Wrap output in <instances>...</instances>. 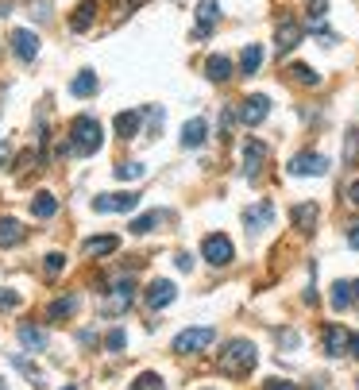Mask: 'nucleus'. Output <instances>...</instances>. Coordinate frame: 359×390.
Here are the masks:
<instances>
[{
    "mask_svg": "<svg viewBox=\"0 0 359 390\" xmlns=\"http://www.w3.org/2000/svg\"><path fill=\"white\" fill-rule=\"evenodd\" d=\"M255 364H259V348H255L251 340H243V336L228 340V344H224V351L216 356V367H221L228 379H243V375H251Z\"/></svg>",
    "mask_w": 359,
    "mask_h": 390,
    "instance_id": "obj_1",
    "label": "nucleus"
},
{
    "mask_svg": "<svg viewBox=\"0 0 359 390\" xmlns=\"http://www.w3.org/2000/svg\"><path fill=\"white\" fill-rule=\"evenodd\" d=\"M70 147H74V155H97L101 147H105V128H101V120H93V116H74L70 124Z\"/></svg>",
    "mask_w": 359,
    "mask_h": 390,
    "instance_id": "obj_2",
    "label": "nucleus"
},
{
    "mask_svg": "<svg viewBox=\"0 0 359 390\" xmlns=\"http://www.w3.org/2000/svg\"><path fill=\"white\" fill-rule=\"evenodd\" d=\"M213 340H216V329H209V325L182 329V332L174 336V351H178V356H197V351L213 348Z\"/></svg>",
    "mask_w": 359,
    "mask_h": 390,
    "instance_id": "obj_3",
    "label": "nucleus"
},
{
    "mask_svg": "<svg viewBox=\"0 0 359 390\" xmlns=\"http://www.w3.org/2000/svg\"><path fill=\"white\" fill-rule=\"evenodd\" d=\"M201 255H205V263H209V267H228V263L236 259V244L224 232H209L201 240Z\"/></svg>",
    "mask_w": 359,
    "mask_h": 390,
    "instance_id": "obj_4",
    "label": "nucleus"
},
{
    "mask_svg": "<svg viewBox=\"0 0 359 390\" xmlns=\"http://www.w3.org/2000/svg\"><path fill=\"white\" fill-rule=\"evenodd\" d=\"M286 170L294 178H320V174H328V159L320 155V151H298Z\"/></svg>",
    "mask_w": 359,
    "mask_h": 390,
    "instance_id": "obj_5",
    "label": "nucleus"
},
{
    "mask_svg": "<svg viewBox=\"0 0 359 390\" xmlns=\"http://www.w3.org/2000/svg\"><path fill=\"white\" fill-rule=\"evenodd\" d=\"M236 116H240L243 128H255V124H263L270 116V97L267 93H251V97L240 101V109H236Z\"/></svg>",
    "mask_w": 359,
    "mask_h": 390,
    "instance_id": "obj_6",
    "label": "nucleus"
},
{
    "mask_svg": "<svg viewBox=\"0 0 359 390\" xmlns=\"http://www.w3.org/2000/svg\"><path fill=\"white\" fill-rule=\"evenodd\" d=\"M267 159H270V147L263 144V139H255V136L243 139V174L248 178H259L263 166H267Z\"/></svg>",
    "mask_w": 359,
    "mask_h": 390,
    "instance_id": "obj_7",
    "label": "nucleus"
},
{
    "mask_svg": "<svg viewBox=\"0 0 359 390\" xmlns=\"http://www.w3.org/2000/svg\"><path fill=\"white\" fill-rule=\"evenodd\" d=\"M174 298H178V286L170 279H151L143 286V306L147 309H166Z\"/></svg>",
    "mask_w": 359,
    "mask_h": 390,
    "instance_id": "obj_8",
    "label": "nucleus"
},
{
    "mask_svg": "<svg viewBox=\"0 0 359 390\" xmlns=\"http://www.w3.org/2000/svg\"><path fill=\"white\" fill-rule=\"evenodd\" d=\"M136 205H139V194H136V189H120V194H101L97 201H93V209H97V213H131Z\"/></svg>",
    "mask_w": 359,
    "mask_h": 390,
    "instance_id": "obj_9",
    "label": "nucleus"
},
{
    "mask_svg": "<svg viewBox=\"0 0 359 390\" xmlns=\"http://www.w3.org/2000/svg\"><path fill=\"white\" fill-rule=\"evenodd\" d=\"M216 24H221V0H197V27H193V39H209Z\"/></svg>",
    "mask_w": 359,
    "mask_h": 390,
    "instance_id": "obj_10",
    "label": "nucleus"
},
{
    "mask_svg": "<svg viewBox=\"0 0 359 390\" xmlns=\"http://www.w3.org/2000/svg\"><path fill=\"white\" fill-rule=\"evenodd\" d=\"M275 201H259V205H248L243 209V228L255 236V232H263V228H270L275 224Z\"/></svg>",
    "mask_w": 359,
    "mask_h": 390,
    "instance_id": "obj_11",
    "label": "nucleus"
},
{
    "mask_svg": "<svg viewBox=\"0 0 359 390\" xmlns=\"http://www.w3.org/2000/svg\"><path fill=\"white\" fill-rule=\"evenodd\" d=\"M305 39V27H301L298 20H278V27H275V51L278 54H286V51H294V46Z\"/></svg>",
    "mask_w": 359,
    "mask_h": 390,
    "instance_id": "obj_12",
    "label": "nucleus"
},
{
    "mask_svg": "<svg viewBox=\"0 0 359 390\" xmlns=\"http://www.w3.org/2000/svg\"><path fill=\"white\" fill-rule=\"evenodd\" d=\"M12 54L20 62H35V54H39V35H35L31 27H16L12 31Z\"/></svg>",
    "mask_w": 359,
    "mask_h": 390,
    "instance_id": "obj_13",
    "label": "nucleus"
},
{
    "mask_svg": "<svg viewBox=\"0 0 359 390\" xmlns=\"http://www.w3.org/2000/svg\"><path fill=\"white\" fill-rule=\"evenodd\" d=\"M348 332L344 325H325V332H320V348H325V356H348Z\"/></svg>",
    "mask_w": 359,
    "mask_h": 390,
    "instance_id": "obj_14",
    "label": "nucleus"
},
{
    "mask_svg": "<svg viewBox=\"0 0 359 390\" xmlns=\"http://www.w3.org/2000/svg\"><path fill=\"white\" fill-rule=\"evenodd\" d=\"M131 301H136V282H131V279H120L116 286L108 290V306H105V309H108V313H124Z\"/></svg>",
    "mask_w": 359,
    "mask_h": 390,
    "instance_id": "obj_15",
    "label": "nucleus"
},
{
    "mask_svg": "<svg viewBox=\"0 0 359 390\" xmlns=\"http://www.w3.org/2000/svg\"><path fill=\"white\" fill-rule=\"evenodd\" d=\"M112 128H116V139H136V136H139V128H143V112H139V109L116 112Z\"/></svg>",
    "mask_w": 359,
    "mask_h": 390,
    "instance_id": "obj_16",
    "label": "nucleus"
},
{
    "mask_svg": "<svg viewBox=\"0 0 359 390\" xmlns=\"http://www.w3.org/2000/svg\"><path fill=\"white\" fill-rule=\"evenodd\" d=\"M205 139H209V124H205L201 116H193V120L182 124V147H186V151L205 147Z\"/></svg>",
    "mask_w": 359,
    "mask_h": 390,
    "instance_id": "obj_17",
    "label": "nucleus"
},
{
    "mask_svg": "<svg viewBox=\"0 0 359 390\" xmlns=\"http://www.w3.org/2000/svg\"><path fill=\"white\" fill-rule=\"evenodd\" d=\"M97 8H101L97 0H81V4L74 8V16H70V31H78V35L89 31V27L97 24Z\"/></svg>",
    "mask_w": 359,
    "mask_h": 390,
    "instance_id": "obj_18",
    "label": "nucleus"
},
{
    "mask_svg": "<svg viewBox=\"0 0 359 390\" xmlns=\"http://www.w3.org/2000/svg\"><path fill=\"white\" fill-rule=\"evenodd\" d=\"M81 251L89 255V259H105V255L120 251V236H89V240L81 244Z\"/></svg>",
    "mask_w": 359,
    "mask_h": 390,
    "instance_id": "obj_19",
    "label": "nucleus"
},
{
    "mask_svg": "<svg viewBox=\"0 0 359 390\" xmlns=\"http://www.w3.org/2000/svg\"><path fill=\"white\" fill-rule=\"evenodd\" d=\"M205 78L216 81V85L228 81L232 78V59L228 54H209V59H205Z\"/></svg>",
    "mask_w": 359,
    "mask_h": 390,
    "instance_id": "obj_20",
    "label": "nucleus"
},
{
    "mask_svg": "<svg viewBox=\"0 0 359 390\" xmlns=\"http://www.w3.org/2000/svg\"><path fill=\"white\" fill-rule=\"evenodd\" d=\"M16 336H20V344L27 348V351H46V329H39V325H20L16 329Z\"/></svg>",
    "mask_w": 359,
    "mask_h": 390,
    "instance_id": "obj_21",
    "label": "nucleus"
},
{
    "mask_svg": "<svg viewBox=\"0 0 359 390\" xmlns=\"http://www.w3.org/2000/svg\"><path fill=\"white\" fill-rule=\"evenodd\" d=\"M78 313V294H66V298H54L46 306V321H70Z\"/></svg>",
    "mask_w": 359,
    "mask_h": 390,
    "instance_id": "obj_22",
    "label": "nucleus"
},
{
    "mask_svg": "<svg viewBox=\"0 0 359 390\" xmlns=\"http://www.w3.org/2000/svg\"><path fill=\"white\" fill-rule=\"evenodd\" d=\"M24 224L16 221V216H0V247H16V244H24Z\"/></svg>",
    "mask_w": 359,
    "mask_h": 390,
    "instance_id": "obj_23",
    "label": "nucleus"
},
{
    "mask_svg": "<svg viewBox=\"0 0 359 390\" xmlns=\"http://www.w3.org/2000/svg\"><path fill=\"white\" fill-rule=\"evenodd\" d=\"M290 216H294V228H298V232H313L320 209H317L313 201H305V205H294V213H290Z\"/></svg>",
    "mask_w": 359,
    "mask_h": 390,
    "instance_id": "obj_24",
    "label": "nucleus"
},
{
    "mask_svg": "<svg viewBox=\"0 0 359 390\" xmlns=\"http://www.w3.org/2000/svg\"><path fill=\"white\" fill-rule=\"evenodd\" d=\"M259 66H263V46L248 43V46H243V54H240V74H243V78H255Z\"/></svg>",
    "mask_w": 359,
    "mask_h": 390,
    "instance_id": "obj_25",
    "label": "nucleus"
},
{
    "mask_svg": "<svg viewBox=\"0 0 359 390\" xmlns=\"http://www.w3.org/2000/svg\"><path fill=\"white\" fill-rule=\"evenodd\" d=\"M328 301H333L336 313H344V309L355 301V282H344V279H340L336 286H333V294H328Z\"/></svg>",
    "mask_w": 359,
    "mask_h": 390,
    "instance_id": "obj_26",
    "label": "nucleus"
},
{
    "mask_svg": "<svg viewBox=\"0 0 359 390\" xmlns=\"http://www.w3.org/2000/svg\"><path fill=\"white\" fill-rule=\"evenodd\" d=\"M59 213V197L46 194V189H39V194L31 197V216H39V221H46V216Z\"/></svg>",
    "mask_w": 359,
    "mask_h": 390,
    "instance_id": "obj_27",
    "label": "nucleus"
},
{
    "mask_svg": "<svg viewBox=\"0 0 359 390\" xmlns=\"http://www.w3.org/2000/svg\"><path fill=\"white\" fill-rule=\"evenodd\" d=\"M97 89H101V81H97V74H93V70H81L78 78L70 81V93H74V97H93Z\"/></svg>",
    "mask_w": 359,
    "mask_h": 390,
    "instance_id": "obj_28",
    "label": "nucleus"
},
{
    "mask_svg": "<svg viewBox=\"0 0 359 390\" xmlns=\"http://www.w3.org/2000/svg\"><path fill=\"white\" fill-rule=\"evenodd\" d=\"M163 221H166V213H163V209H155V213L136 216V221H131V232H136V236H147V232H155Z\"/></svg>",
    "mask_w": 359,
    "mask_h": 390,
    "instance_id": "obj_29",
    "label": "nucleus"
},
{
    "mask_svg": "<svg viewBox=\"0 0 359 390\" xmlns=\"http://www.w3.org/2000/svg\"><path fill=\"white\" fill-rule=\"evenodd\" d=\"M290 78H294L298 85H309V89H313V85H320V74L313 70V66H305V62H294V66H290Z\"/></svg>",
    "mask_w": 359,
    "mask_h": 390,
    "instance_id": "obj_30",
    "label": "nucleus"
},
{
    "mask_svg": "<svg viewBox=\"0 0 359 390\" xmlns=\"http://www.w3.org/2000/svg\"><path fill=\"white\" fill-rule=\"evenodd\" d=\"M344 163L348 166L359 163V131L355 128H348V136H344Z\"/></svg>",
    "mask_w": 359,
    "mask_h": 390,
    "instance_id": "obj_31",
    "label": "nucleus"
},
{
    "mask_svg": "<svg viewBox=\"0 0 359 390\" xmlns=\"http://www.w3.org/2000/svg\"><path fill=\"white\" fill-rule=\"evenodd\" d=\"M62 271H66V255L62 251L43 255V274H46V279H54V274H62Z\"/></svg>",
    "mask_w": 359,
    "mask_h": 390,
    "instance_id": "obj_32",
    "label": "nucleus"
},
{
    "mask_svg": "<svg viewBox=\"0 0 359 390\" xmlns=\"http://www.w3.org/2000/svg\"><path fill=\"white\" fill-rule=\"evenodd\" d=\"M131 390H166V383H163V375H155V371H143V375L131 383Z\"/></svg>",
    "mask_w": 359,
    "mask_h": 390,
    "instance_id": "obj_33",
    "label": "nucleus"
},
{
    "mask_svg": "<svg viewBox=\"0 0 359 390\" xmlns=\"http://www.w3.org/2000/svg\"><path fill=\"white\" fill-rule=\"evenodd\" d=\"M105 348L112 351V356H120V351L128 348V336H124V329H112L108 336H105Z\"/></svg>",
    "mask_w": 359,
    "mask_h": 390,
    "instance_id": "obj_34",
    "label": "nucleus"
},
{
    "mask_svg": "<svg viewBox=\"0 0 359 390\" xmlns=\"http://www.w3.org/2000/svg\"><path fill=\"white\" fill-rule=\"evenodd\" d=\"M116 178H128V182H139V178H143V166H139V163H120V166H116Z\"/></svg>",
    "mask_w": 359,
    "mask_h": 390,
    "instance_id": "obj_35",
    "label": "nucleus"
},
{
    "mask_svg": "<svg viewBox=\"0 0 359 390\" xmlns=\"http://www.w3.org/2000/svg\"><path fill=\"white\" fill-rule=\"evenodd\" d=\"M12 367H16V371H24L27 379H35V383H39V367H35V364H27L24 356H12Z\"/></svg>",
    "mask_w": 359,
    "mask_h": 390,
    "instance_id": "obj_36",
    "label": "nucleus"
},
{
    "mask_svg": "<svg viewBox=\"0 0 359 390\" xmlns=\"http://www.w3.org/2000/svg\"><path fill=\"white\" fill-rule=\"evenodd\" d=\"M263 390H301V386L290 383V379H267V383H263Z\"/></svg>",
    "mask_w": 359,
    "mask_h": 390,
    "instance_id": "obj_37",
    "label": "nucleus"
},
{
    "mask_svg": "<svg viewBox=\"0 0 359 390\" xmlns=\"http://www.w3.org/2000/svg\"><path fill=\"white\" fill-rule=\"evenodd\" d=\"M328 12V0H309V20H325Z\"/></svg>",
    "mask_w": 359,
    "mask_h": 390,
    "instance_id": "obj_38",
    "label": "nucleus"
},
{
    "mask_svg": "<svg viewBox=\"0 0 359 390\" xmlns=\"http://www.w3.org/2000/svg\"><path fill=\"white\" fill-rule=\"evenodd\" d=\"M174 267L182 271V274L193 271V255H190V251H178V255H174Z\"/></svg>",
    "mask_w": 359,
    "mask_h": 390,
    "instance_id": "obj_39",
    "label": "nucleus"
},
{
    "mask_svg": "<svg viewBox=\"0 0 359 390\" xmlns=\"http://www.w3.org/2000/svg\"><path fill=\"white\" fill-rule=\"evenodd\" d=\"M16 306H20V294H16V290L0 294V309H16Z\"/></svg>",
    "mask_w": 359,
    "mask_h": 390,
    "instance_id": "obj_40",
    "label": "nucleus"
},
{
    "mask_svg": "<svg viewBox=\"0 0 359 390\" xmlns=\"http://www.w3.org/2000/svg\"><path fill=\"white\" fill-rule=\"evenodd\" d=\"M278 344H282V348H298V332H290V329L278 332Z\"/></svg>",
    "mask_w": 359,
    "mask_h": 390,
    "instance_id": "obj_41",
    "label": "nucleus"
},
{
    "mask_svg": "<svg viewBox=\"0 0 359 390\" xmlns=\"http://www.w3.org/2000/svg\"><path fill=\"white\" fill-rule=\"evenodd\" d=\"M348 356L359 359V332H352V336H348Z\"/></svg>",
    "mask_w": 359,
    "mask_h": 390,
    "instance_id": "obj_42",
    "label": "nucleus"
},
{
    "mask_svg": "<svg viewBox=\"0 0 359 390\" xmlns=\"http://www.w3.org/2000/svg\"><path fill=\"white\" fill-rule=\"evenodd\" d=\"M348 247L359 251V224H348Z\"/></svg>",
    "mask_w": 359,
    "mask_h": 390,
    "instance_id": "obj_43",
    "label": "nucleus"
},
{
    "mask_svg": "<svg viewBox=\"0 0 359 390\" xmlns=\"http://www.w3.org/2000/svg\"><path fill=\"white\" fill-rule=\"evenodd\" d=\"M78 344H85V348H93V344H97V336H93V332H78Z\"/></svg>",
    "mask_w": 359,
    "mask_h": 390,
    "instance_id": "obj_44",
    "label": "nucleus"
},
{
    "mask_svg": "<svg viewBox=\"0 0 359 390\" xmlns=\"http://www.w3.org/2000/svg\"><path fill=\"white\" fill-rule=\"evenodd\" d=\"M348 201H352V205L359 209V182H352V186H348Z\"/></svg>",
    "mask_w": 359,
    "mask_h": 390,
    "instance_id": "obj_45",
    "label": "nucleus"
},
{
    "mask_svg": "<svg viewBox=\"0 0 359 390\" xmlns=\"http://www.w3.org/2000/svg\"><path fill=\"white\" fill-rule=\"evenodd\" d=\"M12 12V4H8V0H0V16H8Z\"/></svg>",
    "mask_w": 359,
    "mask_h": 390,
    "instance_id": "obj_46",
    "label": "nucleus"
},
{
    "mask_svg": "<svg viewBox=\"0 0 359 390\" xmlns=\"http://www.w3.org/2000/svg\"><path fill=\"white\" fill-rule=\"evenodd\" d=\"M4 159H8V147H4V144H0V163H4Z\"/></svg>",
    "mask_w": 359,
    "mask_h": 390,
    "instance_id": "obj_47",
    "label": "nucleus"
},
{
    "mask_svg": "<svg viewBox=\"0 0 359 390\" xmlns=\"http://www.w3.org/2000/svg\"><path fill=\"white\" fill-rule=\"evenodd\" d=\"M0 390H8V386H4V379H0Z\"/></svg>",
    "mask_w": 359,
    "mask_h": 390,
    "instance_id": "obj_48",
    "label": "nucleus"
},
{
    "mask_svg": "<svg viewBox=\"0 0 359 390\" xmlns=\"http://www.w3.org/2000/svg\"><path fill=\"white\" fill-rule=\"evenodd\" d=\"M355 298H359V282H355Z\"/></svg>",
    "mask_w": 359,
    "mask_h": 390,
    "instance_id": "obj_49",
    "label": "nucleus"
},
{
    "mask_svg": "<svg viewBox=\"0 0 359 390\" xmlns=\"http://www.w3.org/2000/svg\"><path fill=\"white\" fill-rule=\"evenodd\" d=\"M66 390H78V386H66Z\"/></svg>",
    "mask_w": 359,
    "mask_h": 390,
    "instance_id": "obj_50",
    "label": "nucleus"
}]
</instances>
